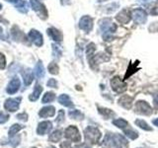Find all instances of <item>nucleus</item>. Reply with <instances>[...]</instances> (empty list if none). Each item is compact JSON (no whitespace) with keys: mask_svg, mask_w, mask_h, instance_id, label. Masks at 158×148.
Here are the masks:
<instances>
[{"mask_svg":"<svg viewBox=\"0 0 158 148\" xmlns=\"http://www.w3.org/2000/svg\"><path fill=\"white\" fill-rule=\"evenodd\" d=\"M113 123L116 126H118V128H122V130H125L128 126V123L127 121L125 120H122V118H118V120H115L113 121Z\"/></svg>","mask_w":158,"mask_h":148,"instance_id":"b1692460","label":"nucleus"},{"mask_svg":"<svg viewBox=\"0 0 158 148\" xmlns=\"http://www.w3.org/2000/svg\"><path fill=\"white\" fill-rule=\"evenodd\" d=\"M48 71L52 74H57L58 73V66L56 62H51L48 64Z\"/></svg>","mask_w":158,"mask_h":148,"instance_id":"473e14b6","label":"nucleus"},{"mask_svg":"<svg viewBox=\"0 0 158 148\" xmlns=\"http://www.w3.org/2000/svg\"><path fill=\"white\" fill-rule=\"evenodd\" d=\"M79 28L84 32L89 33L93 28V19L90 16H83L79 21Z\"/></svg>","mask_w":158,"mask_h":148,"instance_id":"0eeeda50","label":"nucleus"},{"mask_svg":"<svg viewBox=\"0 0 158 148\" xmlns=\"http://www.w3.org/2000/svg\"><path fill=\"white\" fill-rule=\"evenodd\" d=\"M34 74L38 79L43 78L44 76V67L43 65L42 61H38L37 62L36 66H35V69H34Z\"/></svg>","mask_w":158,"mask_h":148,"instance_id":"f3484780","label":"nucleus"},{"mask_svg":"<svg viewBox=\"0 0 158 148\" xmlns=\"http://www.w3.org/2000/svg\"><path fill=\"white\" fill-rule=\"evenodd\" d=\"M61 130H54L52 134H51V136H49V140L51 141H52V142H57V141H59L60 140V138H61Z\"/></svg>","mask_w":158,"mask_h":148,"instance_id":"393cba45","label":"nucleus"},{"mask_svg":"<svg viewBox=\"0 0 158 148\" xmlns=\"http://www.w3.org/2000/svg\"><path fill=\"white\" fill-rule=\"evenodd\" d=\"M103 146L105 148H127V141L121 134H112L108 133L104 139Z\"/></svg>","mask_w":158,"mask_h":148,"instance_id":"f257e3e1","label":"nucleus"},{"mask_svg":"<svg viewBox=\"0 0 158 148\" xmlns=\"http://www.w3.org/2000/svg\"><path fill=\"white\" fill-rule=\"evenodd\" d=\"M61 3H62V4H64V0H61Z\"/></svg>","mask_w":158,"mask_h":148,"instance_id":"09e8293b","label":"nucleus"},{"mask_svg":"<svg viewBox=\"0 0 158 148\" xmlns=\"http://www.w3.org/2000/svg\"><path fill=\"white\" fill-rule=\"evenodd\" d=\"M76 148H89L86 144H81V145H78Z\"/></svg>","mask_w":158,"mask_h":148,"instance_id":"c03bdc74","label":"nucleus"},{"mask_svg":"<svg viewBox=\"0 0 158 148\" xmlns=\"http://www.w3.org/2000/svg\"><path fill=\"white\" fill-rule=\"evenodd\" d=\"M150 14L151 15H158V3L155 4L150 10Z\"/></svg>","mask_w":158,"mask_h":148,"instance_id":"58836bf2","label":"nucleus"},{"mask_svg":"<svg viewBox=\"0 0 158 148\" xmlns=\"http://www.w3.org/2000/svg\"><path fill=\"white\" fill-rule=\"evenodd\" d=\"M48 87H52V88H56L57 87V83L56 81V79H49V80L48 81Z\"/></svg>","mask_w":158,"mask_h":148,"instance_id":"e433bc0d","label":"nucleus"},{"mask_svg":"<svg viewBox=\"0 0 158 148\" xmlns=\"http://www.w3.org/2000/svg\"><path fill=\"white\" fill-rule=\"evenodd\" d=\"M23 78H24V84L25 86H29L30 84L32 83L34 76H33V72L30 68H27L26 70H24L23 72Z\"/></svg>","mask_w":158,"mask_h":148,"instance_id":"6ab92c4d","label":"nucleus"},{"mask_svg":"<svg viewBox=\"0 0 158 148\" xmlns=\"http://www.w3.org/2000/svg\"><path fill=\"white\" fill-rule=\"evenodd\" d=\"M154 106H155V108L158 110V95L154 98Z\"/></svg>","mask_w":158,"mask_h":148,"instance_id":"79ce46f5","label":"nucleus"},{"mask_svg":"<svg viewBox=\"0 0 158 148\" xmlns=\"http://www.w3.org/2000/svg\"><path fill=\"white\" fill-rule=\"evenodd\" d=\"M48 35L51 37L53 41L56 42H61L62 41V34L61 32H59L57 29L56 28H49L48 29Z\"/></svg>","mask_w":158,"mask_h":148,"instance_id":"ddd939ff","label":"nucleus"},{"mask_svg":"<svg viewBox=\"0 0 158 148\" xmlns=\"http://www.w3.org/2000/svg\"><path fill=\"white\" fill-rule=\"evenodd\" d=\"M153 125H155L156 126H158V118H156V120L153 121Z\"/></svg>","mask_w":158,"mask_h":148,"instance_id":"a18cd8bd","label":"nucleus"},{"mask_svg":"<svg viewBox=\"0 0 158 148\" xmlns=\"http://www.w3.org/2000/svg\"><path fill=\"white\" fill-rule=\"evenodd\" d=\"M12 36L14 39H16V41H19V42H25V39H27L25 34L22 31H20L17 26H14L12 28Z\"/></svg>","mask_w":158,"mask_h":148,"instance_id":"dca6fc26","label":"nucleus"},{"mask_svg":"<svg viewBox=\"0 0 158 148\" xmlns=\"http://www.w3.org/2000/svg\"><path fill=\"white\" fill-rule=\"evenodd\" d=\"M111 86L116 93H123L127 90V84L118 77H114L111 80Z\"/></svg>","mask_w":158,"mask_h":148,"instance_id":"423d86ee","label":"nucleus"},{"mask_svg":"<svg viewBox=\"0 0 158 148\" xmlns=\"http://www.w3.org/2000/svg\"><path fill=\"white\" fill-rule=\"evenodd\" d=\"M58 102L65 107H72L73 106L70 98L68 97V95H65V94H62V95H60L58 97Z\"/></svg>","mask_w":158,"mask_h":148,"instance_id":"412c9836","label":"nucleus"},{"mask_svg":"<svg viewBox=\"0 0 158 148\" xmlns=\"http://www.w3.org/2000/svg\"><path fill=\"white\" fill-rule=\"evenodd\" d=\"M20 101H21V98H15V99H7L5 101L4 107L7 111L9 112H16L19 109L20 105Z\"/></svg>","mask_w":158,"mask_h":148,"instance_id":"1a4fd4ad","label":"nucleus"},{"mask_svg":"<svg viewBox=\"0 0 158 148\" xmlns=\"http://www.w3.org/2000/svg\"><path fill=\"white\" fill-rule=\"evenodd\" d=\"M20 85H21V83H20V80L19 78H13L11 81L9 82L8 86H7V89L6 91L8 94H15L19 89H20Z\"/></svg>","mask_w":158,"mask_h":148,"instance_id":"f8f14e48","label":"nucleus"},{"mask_svg":"<svg viewBox=\"0 0 158 148\" xmlns=\"http://www.w3.org/2000/svg\"><path fill=\"white\" fill-rule=\"evenodd\" d=\"M135 123L136 125L139 126L140 128H142V130H151V127L147 125V123L144 121H141V120H137V121H135Z\"/></svg>","mask_w":158,"mask_h":148,"instance_id":"7c9ffc66","label":"nucleus"},{"mask_svg":"<svg viewBox=\"0 0 158 148\" xmlns=\"http://www.w3.org/2000/svg\"><path fill=\"white\" fill-rule=\"evenodd\" d=\"M84 134H85L86 142L91 143V144H96L101 138L100 130H99L97 127H94V126H88L85 130V131H84Z\"/></svg>","mask_w":158,"mask_h":148,"instance_id":"f03ea898","label":"nucleus"},{"mask_svg":"<svg viewBox=\"0 0 158 148\" xmlns=\"http://www.w3.org/2000/svg\"><path fill=\"white\" fill-rule=\"evenodd\" d=\"M6 66V59H5L4 54L0 53V69H4Z\"/></svg>","mask_w":158,"mask_h":148,"instance_id":"f704fd0d","label":"nucleus"},{"mask_svg":"<svg viewBox=\"0 0 158 148\" xmlns=\"http://www.w3.org/2000/svg\"><path fill=\"white\" fill-rule=\"evenodd\" d=\"M118 103H120V105L123 106V108L131 109V104H132V98L131 96L123 95V97L120 98V100H118Z\"/></svg>","mask_w":158,"mask_h":148,"instance_id":"a211bd4d","label":"nucleus"},{"mask_svg":"<svg viewBox=\"0 0 158 148\" xmlns=\"http://www.w3.org/2000/svg\"><path fill=\"white\" fill-rule=\"evenodd\" d=\"M6 1L10 2V3H14V4H18L21 0H6Z\"/></svg>","mask_w":158,"mask_h":148,"instance_id":"37998d69","label":"nucleus"},{"mask_svg":"<svg viewBox=\"0 0 158 148\" xmlns=\"http://www.w3.org/2000/svg\"><path fill=\"white\" fill-rule=\"evenodd\" d=\"M65 137L68 138V139L74 141V142H79L81 140L80 133H79L77 127L74 126V125L68 126L65 130Z\"/></svg>","mask_w":158,"mask_h":148,"instance_id":"39448f33","label":"nucleus"},{"mask_svg":"<svg viewBox=\"0 0 158 148\" xmlns=\"http://www.w3.org/2000/svg\"><path fill=\"white\" fill-rule=\"evenodd\" d=\"M95 49H96L95 44H94V43H89L87 48H86V54H87V56L90 57V56H94V51H95Z\"/></svg>","mask_w":158,"mask_h":148,"instance_id":"2f4dec72","label":"nucleus"},{"mask_svg":"<svg viewBox=\"0 0 158 148\" xmlns=\"http://www.w3.org/2000/svg\"><path fill=\"white\" fill-rule=\"evenodd\" d=\"M131 18L136 24H144L147 20V13L143 9H135L131 11Z\"/></svg>","mask_w":158,"mask_h":148,"instance_id":"20e7f679","label":"nucleus"},{"mask_svg":"<svg viewBox=\"0 0 158 148\" xmlns=\"http://www.w3.org/2000/svg\"><path fill=\"white\" fill-rule=\"evenodd\" d=\"M8 118H9V116L7 113L0 112V123H5L8 121Z\"/></svg>","mask_w":158,"mask_h":148,"instance_id":"72a5a7b5","label":"nucleus"},{"mask_svg":"<svg viewBox=\"0 0 158 148\" xmlns=\"http://www.w3.org/2000/svg\"><path fill=\"white\" fill-rule=\"evenodd\" d=\"M2 9V5L1 4H0V10H1Z\"/></svg>","mask_w":158,"mask_h":148,"instance_id":"de8ad7c7","label":"nucleus"},{"mask_svg":"<svg viewBox=\"0 0 158 148\" xmlns=\"http://www.w3.org/2000/svg\"><path fill=\"white\" fill-rule=\"evenodd\" d=\"M42 91H43V87L40 85V84H36V86H35V89H34V92L30 95V100L37 101L40 97V95H41Z\"/></svg>","mask_w":158,"mask_h":148,"instance_id":"aec40b11","label":"nucleus"},{"mask_svg":"<svg viewBox=\"0 0 158 148\" xmlns=\"http://www.w3.org/2000/svg\"><path fill=\"white\" fill-rule=\"evenodd\" d=\"M116 20L122 24H127L131 20V12L128 10H123L116 16Z\"/></svg>","mask_w":158,"mask_h":148,"instance_id":"9b49d317","label":"nucleus"},{"mask_svg":"<svg viewBox=\"0 0 158 148\" xmlns=\"http://www.w3.org/2000/svg\"><path fill=\"white\" fill-rule=\"evenodd\" d=\"M30 2H31V5L33 9L38 13V15L42 19H47L48 18V10L46 8L44 4H42L41 2L39 1V0H30Z\"/></svg>","mask_w":158,"mask_h":148,"instance_id":"7ed1b4c3","label":"nucleus"},{"mask_svg":"<svg viewBox=\"0 0 158 148\" xmlns=\"http://www.w3.org/2000/svg\"><path fill=\"white\" fill-rule=\"evenodd\" d=\"M69 117L71 118H74V120H82L83 113L78 110H74V111L69 112Z\"/></svg>","mask_w":158,"mask_h":148,"instance_id":"c85d7f7f","label":"nucleus"},{"mask_svg":"<svg viewBox=\"0 0 158 148\" xmlns=\"http://www.w3.org/2000/svg\"><path fill=\"white\" fill-rule=\"evenodd\" d=\"M29 39L36 44L37 47H42L44 43V39H43V36L42 34L40 33L37 30H31L28 35Z\"/></svg>","mask_w":158,"mask_h":148,"instance_id":"6e6552de","label":"nucleus"},{"mask_svg":"<svg viewBox=\"0 0 158 148\" xmlns=\"http://www.w3.org/2000/svg\"><path fill=\"white\" fill-rule=\"evenodd\" d=\"M16 8H17L18 11H20L21 13H27L28 10H29V4L26 1L21 0V1L16 5Z\"/></svg>","mask_w":158,"mask_h":148,"instance_id":"4be33fe9","label":"nucleus"},{"mask_svg":"<svg viewBox=\"0 0 158 148\" xmlns=\"http://www.w3.org/2000/svg\"><path fill=\"white\" fill-rule=\"evenodd\" d=\"M64 120V112L61 110V111H59V113H58V117L56 118V122L57 123H61Z\"/></svg>","mask_w":158,"mask_h":148,"instance_id":"4c0bfd02","label":"nucleus"},{"mask_svg":"<svg viewBox=\"0 0 158 148\" xmlns=\"http://www.w3.org/2000/svg\"><path fill=\"white\" fill-rule=\"evenodd\" d=\"M123 131H125V134L130 137L131 139H135V138H137V136H138V133L135 130H131V128H128V126L127 128H125Z\"/></svg>","mask_w":158,"mask_h":148,"instance_id":"bb28decb","label":"nucleus"},{"mask_svg":"<svg viewBox=\"0 0 158 148\" xmlns=\"http://www.w3.org/2000/svg\"><path fill=\"white\" fill-rule=\"evenodd\" d=\"M61 148H71V145H70V143L65 141V142H62L61 143Z\"/></svg>","mask_w":158,"mask_h":148,"instance_id":"a19ab883","label":"nucleus"},{"mask_svg":"<svg viewBox=\"0 0 158 148\" xmlns=\"http://www.w3.org/2000/svg\"><path fill=\"white\" fill-rule=\"evenodd\" d=\"M2 32H3V30H2V28H1V27H0V35L2 34Z\"/></svg>","mask_w":158,"mask_h":148,"instance_id":"49530a36","label":"nucleus"},{"mask_svg":"<svg viewBox=\"0 0 158 148\" xmlns=\"http://www.w3.org/2000/svg\"><path fill=\"white\" fill-rule=\"evenodd\" d=\"M49 148H54V147H52V146H51V147H49Z\"/></svg>","mask_w":158,"mask_h":148,"instance_id":"3c124183","label":"nucleus"},{"mask_svg":"<svg viewBox=\"0 0 158 148\" xmlns=\"http://www.w3.org/2000/svg\"><path fill=\"white\" fill-rule=\"evenodd\" d=\"M52 127V122H49V121H43V122H41L39 125L37 132L39 133L40 135H43V134H44V133H47V132H48L49 130H51Z\"/></svg>","mask_w":158,"mask_h":148,"instance_id":"4468645a","label":"nucleus"},{"mask_svg":"<svg viewBox=\"0 0 158 148\" xmlns=\"http://www.w3.org/2000/svg\"><path fill=\"white\" fill-rule=\"evenodd\" d=\"M17 117L19 118V120H21V121H27V117H28V116L26 115V113H20V115H18L17 116Z\"/></svg>","mask_w":158,"mask_h":148,"instance_id":"ea45409f","label":"nucleus"},{"mask_svg":"<svg viewBox=\"0 0 158 148\" xmlns=\"http://www.w3.org/2000/svg\"><path fill=\"white\" fill-rule=\"evenodd\" d=\"M56 113V109L52 106H48V107H44L43 108L41 111H40L39 115L40 117H52L54 116Z\"/></svg>","mask_w":158,"mask_h":148,"instance_id":"2eb2a0df","label":"nucleus"},{"mask_svg":"<svg viewBox=\"0 0 158 148\" xmlns=\"http://www.w3.org/2000/svg\"><path fill=\"white\" fill-rule=\"evenodd\" d=\"M54 99H56V95H54V93L52 92H48L44 95L43 97V103L44 104H47V103H51L52 102Z\"/></svg>","mask_w":158,"mask_h":148,"instance_id":"a878e982","label":"nucleus"},{"mask_svg":"<svg viewBox=\"0 0 158 148\" xmlns=\"http://www.w3.org/2000/svg\"><path fill=\"white\" fill-rule=\"evenodd\" d=\"M99 113L105 117V118H109L112 117H115V113L113 111L109 110V109H105V108H99Z\"/></svg>","mask_w":158,"mask_h":148,"instance_id":"5701e85b","label":"nucleus"},{"mask_svg":"<svg viewBox=\"0 0 158 148\" xmlns=\"http://www.w3.org/2000/svg\"><path fill=\"white\" fill-rule=\"evenodd\" d=\"M136 111L138 113H142V115H145V116H150L152 113V109L151 107L148 105V104L144 101H138L136 103Z\"/></svg>","mask_w":158,"mask_h":148,"instance_id":"9d476101","label":"nucleus"},{"mask_svg":"<svg viewBox=\"0 0 158 148\" xmlns=\"http://www.w3.org/2000/svg\"><path fill=\"white\" fill-rule=\"evenodd\" d=\"M52 51H53V54H54L56 56H57V54H58V56L61 54L60 48H59V47H57L56 44H52Z\"/></svg>","mask_w":158,"mask_h":148,"instance_id":"c9c22d12","label":"nucleus"},{"mask_svg":"<svg viewBox=\"0 0 158 148\" xmlns=\"http://www.w3.org/2000/svg\"><path fill=\"white\" fill-rule=\"evenodd\" d=\"M98 1H106V0H98Z\"/></svg>","mask_w":158,"mask_h":148,"instance_id":"8fccbe9b","label":"nucleus"},{"mask_svg":"<svg viewBox=\"0 0 158 148\" xmlns=\"http://www.w3.org/2000/svg\"><path fill=\"white\" fill-rule=\"evenodd\" d=\"M22 128H24V125H14L11 126V128H10L9 130V136L10 137H13L15 136V134L20 130H22Z\"/></svg>","mask_w":158,"mask_h":148,"instance_id":"cd10ccee","label":"nucleus"},{"mask_svg":"<svg viewBox=\"0 0 158 148\" xmlns=\"http://www.w3.org/2000/svg\"><path fill=\"white\" fill-rule=\"evenodd\" d=\"M137 63H138V61H136L135 63H133V64H131L130 67H128V69H127V72L126 76H125V79H127V77H130L132 73H135V70H136V66H137Z\"/></svg>","mask_w":158,"mask_h":148,"instance_id":"c756f323","label":"nucleus"}]
</instances>
